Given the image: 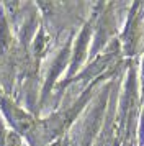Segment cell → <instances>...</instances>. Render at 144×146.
Wrapping results in <instances>:
<instances>
[{
	"label": "cell",
	"instance_id": "obj_2",
	"mask_svg": "<svg viewBox=\"0 0 144 146\" xmlns=\"http://www.w3.org/2000/svg\"><path fill=\"white\" fill-rule=\"evenodd\" d=\"M10 41H12V36H10L7 20L3 13H0V54H3L7 51V48L10 46Z\"/></svg>",
	"mask_w": 144,
	"mask_h": 146
},
{
	"label": "cell",
	"instance_id": "obj_1",
	"mask_svg": "<svg viewBox=\"0 0 144 146\" xmlns=\"http://www.w3.org/2000/svg\"><path fill=\"white\" fill-rule=\"evenodd\" d=\"M0 107H2V110H3V113H5L7 120L12 123V126L17 130V131L26 133V131L31 130L33 120L30 118L23 110H20L15 104H12L7 97H0Z\"/></svg>",
	"mask_w": 144,
	"mask_h": 146
}]
</instances>
